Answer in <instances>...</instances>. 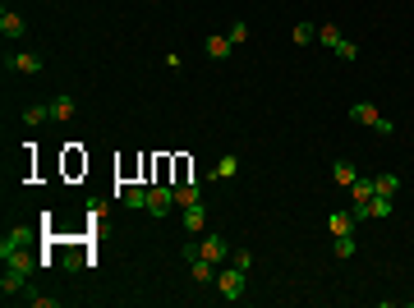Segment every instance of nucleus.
Listing matches in <instances>:
<instances>
[{
    "mask_svg": "<svg viewBox=\"0 0 414 308\" xmlns=\"http://www.w3.org/2000/svg\"><path fill=\"white\" fill-rule=\"evenodd\" d=\"M336 56H341V60H359V47H354L350 37H345V42H341V47H336Z\"/></svg>",
    "mask_w": 414,
    "mask_h": 308,
    "instance_id": "28",
    "label": "nucleus"
},
{
    "mask_svg": "<svg viewBox=\"0 0 414 308\" xmlns=\"http://www.w3.org/2000/svg\"><path fill=\"white\" fill-rule=\"evenodd\" d=\"M51 120H74V97L60 93L56 102H51Z\"/></svg>",
    "mask_w": 414,
    "mask_h": 308,
    "instance_id": "18",
    "label": "nucleus"
},
{
    "mask_svg": "<svg viewBox=\"0 0 414 308\" xmlns=\"http://www.w3.org/2000/svg\"><path fill=\"white\" fill-rule=\"evenodd\" d=\"M373 193H378V180H364V175H359V180L350 185V198H354V202H368Z\"/></svg>",
    "mask_w": 414,
    "mask_h": 308,
    "instance_id": "20",
    "label": "nucleus"
},
{
    "mask_svg": "<svg viewBox=\"0 0 414 308\" xmlns=\"http://www.w3.org/2000/svg\"><path fill=\"white\" fill-rule=\"evenodd\" d=\"M378 193L396 198V193H400V175H391V170H387V175H378Z\"/></svg>",
    "mask_w": 414,
    "mask_h": 308,
    "instance_id": "23",
    "label": "nucleus"
},
{
    "mask_svg": "<svg viewBox=\"0 0 414 308\" xmlns=\"http://www.w3.org/2000/svg\"><path fill=\"white\" fill-rule=\"evenodd\" d=\"M230 47H235L230 37H207V42H203V51H207V60H226V56H230Z\"/></svg>",
    "mask_w": 414,
    "mask_h": 308,
    "instance_id": "16",
    "label": "nucleus"
},
{
    "mask_svg": "<svg viewBox=\"0 0 414 308\" xmlns=\"http://www.w3.org/2000/svg\"><path fill=\"white\" fill-rule=\"evenodd\" d=\"M46 115H51V106H28V110H23V124H28V129H37Z\"/></svg>",
    "mask_w": 414,
    "mask_h": 308,
    "instance_id": "24",
    "label": "nucleus"
},
{
    "mask_svg": "<svg viewBox=\"0 0 414 308\" xmlns=\"http://www.w3.org/2000/svg\"><path fill=\"white\" fill-rule=\"evenodd\" d=\"M5 69H10V74H42L46 60L37 51H10V56H5Z\"/></svg>",
    "mask_w": 414,
    "mask_h": 308,
    "instance_id": "3",
    "label": "nucleus"
},
{
    "mask_svg": "<svg viewBox=\"0 0 414 308\" xmlns=\"http://www.w3.org/2000/svg\"><path fill=\"white\" fill-rule=\"evenodd\" d=\"M359 253V244H354V235H332V258H354Z\"/></svg>",
    "mask_w": 414,
    "mask_h": 308,
    "instance_id": "14",
    "label": "nucleus"
},
{
    "mask_svg": "<svg viewBox=\"0 0 414 308\" xmlns=\"http://www.w3.org/2000/svg\"><path fill=\"white\" fill-rule=\"evenodd\" d=\"M194 202H203V185H175V207H194Z\"/></svg>",
    "mask_w": 414,
    "mask_h": 308,
    "instance_id": "13",
    "label": "nucleus"
},
{
    "mask_svg": "<svg viewBox=\"0 0 414 308\" xmlns=\"http://www.w3.org/2000/svg\"><path fill=\"white\" fill-rule=\"evenodd\" d=\"M332 180H336V185H341V189H350V185H354V180H359V170H354V166H350V161H336V166H332Z\"/></svg>",
    "mask_w": 414,
    "mask_h": 308,
    "instance_id": "19",
    "label": "nucleus"
},
{
    "mask_svg": "<svg viewBox=\"0 0 414 308\" xmlns=\"http://www.w3.org/2000/svg\"><path fill=\"white\" fill-rule=\"evenodd\" d=\"M244 285H249V272H240L235 262H230L226 272H216V294H221L226 304H240V299H244Z\"/></svg>",
    "mask_w": 414,
    "mask_h": 308,
    "instance_id": "1",
    "label": "nucleus"
},
{
    "mask_svg": "<svg viewBox=\"0 0 414 308\" xmlns=\"http://www.w3.org/2000/svg\"><path fill=\"white\" fill-rule=\"evenodd\" d=\"M189 276H194V285H207V281H216V262L194 253V258H189Z\"/></svg>",
    "mask_w": 414,
    "mask_h": 308,
    "instance_id": "10",
    "label": "nucleus"
},
{
    "mask_svg": "<svg viewBox=\"0 0 414 308\" xmlns=\"http://www.w3.org/2000/svg\"><path fill=\"white\" fill-rule=\"evenodd\" d=\"M0 32L10 37V42H19V37H28V23H23V14H14L10 5L0 10Z\"/></svg>",
    "mask_w": 414,
    "mask_h": 308,
    "instance_id": "7",
    "label": "nucleus"
},
{
    "mask_svg": "<svg viewBox=\"0 0 414 308\" xmlns=\"http://www.w3.org/2000/svg\"><path fill=\"white\" fill-rule=\"evenodd\" d=\"M235 267H240V272H253V253H249V248H235Z\"/></svg>",
    "mask_w": 414,
    "mask_h": 308,
    "instance_id": "26",
    "label": "nucleus"
},
{
    "mask_svg": "<svg viewBox=\"0 0 414 308\" xmlns=\"http://www.w3.org/2000/svg\"><path fill=\"white\" fill-rule=\"evenodd\" d=\"M235 175H240V156H235V152L221 156V161L212 166V180H235Z\"/></svg>",
    "mask_w": 414,
    "mask_h": 308,
    "instance_id": "17",
    "label": "nucleus"
},
{
    "mask_svg": "<svg viewBox=\"0 0 414 308\" xmlns=\"http://www.w3.org/2000/svg\"><path fill=\"white\" fill-rule=\"evenodd\" d=\"M170 207H175V185H157L152 193H148V212L161 221V216H170Z\"/></svg>",
    "mask_w": 414,
    "mask_h": 308,
    "instance_id": "5",
    "label": "nucleus"
},
{
    "mask_svg": "<svg viewBox=\"0 0 414 308\" xmlns=\"http://www.w3.org/2000/svg\"><path fill=\"white\" fill-rule=\"evenodd\" d=\"M148 193H152L148 185H124L120 189V202H124V207H134V212H148Z\"/></svg>",
    "mask_w": 414,
    "mask_h": 308,
    "instance_id": "9",
    "label": "nucleus"
},
{
    "mask_svg": "<svg viewBox=\"0 0 414 308\" xmlns=\"http://www.w3.org/2000/svg\"><path fill=\"white\" fill-rule=\"evenodd\" d=\"M28 304H32V308H56L60 299H56V294H28Z\"/></svg>",
    "mask_w": 414,
    "mask_h": 308,
    "instance_id": "27",
    "label": "nucleus"
},
{
    "mask_svg": "<svg viewBox=\"0 0 414 308\" xmlns=\"http://www.w3.org/2000/svg\"><path fill=\"white\" fill-rule=\"evenodd\" d=\"M23 285H28V276H23V272H14V267H5V276H0V294H5V299H14Z\"/></svg>",
    "mask_w": 414,
    "mask_h": 308,
    "instance_id": "11",
    "label": "nucleus"
},
{
    "mask_svg": "<svg viewBox=\"0 0 414 308\" xmlns=\"http://www.w3.org/2000/svg\"><path fill=\"white\" fill-rule=\"evenodd\" d=\"M318 42H322L327 51H336L341 42H345V37H341V28H336V23H322V28H318Z\"/></svg>",
    "mask_w": 414,
    "mask_h": 308,
    "instance_id": "22",
    "label": "nucleus"
},
{
    "mask_svg": "<svg viewBox=\"0 0 414 308\" xmlns=\"http://www.w3.org/2000/svg\"><path fill=\"white\" fill-rule=\"evenodd\" d=\"M290 42H295V47H308V42H318V28H313V23H295Z\"/></svg>",
    "mask_w": 414,
    "mask_h": 308,
    "instance_id": "21",
    "label": "nucleus"
},
{
    "mask_svg": "<svg viewBox=\"0 0 414 308\" xmlns=\"http://www.w3.org/2000/svg\"><path fill=\"white\" fill-rule=\"evenodd\" d=\"M32 226H10V230L0 235V258H5V253H14V248H28L32 244Z\"/></svg>",
    "mask_w": 414,
    "mask_h": 308,
    "instance_id": "6",
    "label": "nucleus"
},
{
    "mask_svg": "<svg viewBox=\"0 0 414 308\" xmlns=\"http://www.w3.org/2000/svg\"><path fill=\"white\" fill-rule=\"evenodd\" d=\"M32 262H42V258H32L28 248H14V253H5V267H14V272H23V276H32Z\"/></svg>",
    "mask_w": 414,
    "mask_h": 308,
    "instance_id": "12",
    "label": "nucleus"
},
{
    "mask_svg": "<svg viewBox=\"0 0 414 308\" xmlns=\"http://www.w3.org/2000/svg\"><path fill=\"white\" fill-rule=\"evenodd\" d=\"M230 42H235V47H240V42H249V23L244 19H240V23H230V32H226Z\"/></svg>",
    "mask_w": 414,
    "mask_h": 308,
    "instance_id": "25",
    "label": "nucleus"
},
{
    "mask_svg": "<svg viewBox=\"0 0 414 308\" xmlns=\"http://www.w3.org/2000/svg\"><path fill=\"white\" fill-rule=\"evenodd\" d=\"M198 253H203L207 262H216V267H221V262L230 258V244H226V235L207 230V235H203V244H198Z\"/></svg>",
    "mask_w": 414,
    "mask_h": 308,
    "instance_id": "4",
    "label": "nucleus"
},
{
    "mask_svg": "<svg viewBox=\"0 0 414 308\" xmlns=\"http://www.w3.org/2000/svg\"><path fill=\"white\" fill-rule=\"evenodd\" d=\"M180 226H184L189 235H207V207H203V202H194V207H184Z\"/></svg>",
    "mask_w": 414,
    "mask_h": 308,
    "instance_id": "8",
    "label": "nucleus"
},
{
    "mask_svg": "<svg viewBox=\"0 0 414 308\" xmlns=\"http://www.w3.org/2000/svg\"><path fill=\"white\" fill-rule=\"evenodd\" d=\"M350 120L354 124H368V129H378V134H391V129H396L387 115H378V106H373V102H354V106H350Z\"/></svg>",
    "mask_w": 414,
    "mask_h": 308,
    "instance_id": "2",
    "label": "nucleus"
},
{
    "mask_svg": "<svg viewBox=\"0 0 414 308\" xmlns=\"http://www.w3.org/2000/svg\"><path fill=\"white\" fill-rule=\"evenodd\" d=\"M327 230L332 235H354V212H332L327 216Z\"/></svg>",
    "mask_w": 414,
    "mask_h": 308,
    "instance_id": "15",
    "label": "nucleus"
}]
</instances>
